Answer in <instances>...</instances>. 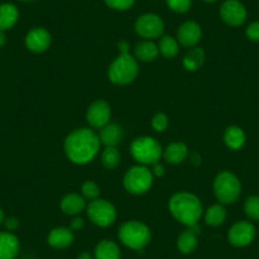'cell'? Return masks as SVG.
I'll use <instances>...</instances> for the list:
<instances>
[{"label": "cell", "instance_id": "obj_1", "mask_svg": "<svg viewBox=\"0 0 259 259\" xmlns=\"http://www.w3.org/2000/svg\"><path fill=\"white\" fill-rule=\"evenodd\" d=\"M101 141L93 130L76 128L71 131L64 143V150L69 160L78 165H84L93 160L99 153Z\"/></svg>", "mask_w": 259, "mask_h": 259}, {"label": "cell", "instance_id": "obj_2", "mask_svg": "<svg viewBox=\"0 0 259 259\" xmlns=\"http://www.w3.org/2000/svg\"><path fill=\"white\" fill-rule=\"evenodd\" d=\"M168 207L173 218L178 223L186 226H193L198 224L203 213L202 203L200 198L189 192H178L170 197Z\"/></svg>", "mask_w": 259, "mask_h": 259}, {"label": "cell", "instance_id": "obj_3", "mask_svg": "<svg viewBox=\"0 0 259 259\" xmlns=\"http://www.w3.org/2000/svg\"><path fill=\"white\" fill-rule=\"evenodd\" d=\"M118 238L124 246L134 250H141L151 240V231L148 225L138 220L126 221L121 225Z\"/></svg>", "mask_w": 259, "mask_h": 259}, {"label": "cell", "instance_id": "obj_4", "mask_svg": "<svg viewBox=\"0 0 259 259\" xmlns=\"http://www.w3.org/2000/svg\"><path fill=\"white\" fill-rule=\"evenodd\" d=\"M139 75V64L136 57L118 55L108 68V79L116 85H127L133 83Z\"/></svg>", "mask_w": 259, "mask_h": 259}, {"label": "cell", "instance_id": "obj_5", "mask_svg": "<svg viewBox=\"0 0 259 259\" xmlns=\"http://www.w3.org/2000/svg\"><path fill=\"white\" fill-rule=\"evenodd\" d=\"M213 192L221 205H231L240 197L241 183L231 171H220L213 181Z\"/></svg>", "mask_w": 259, "mask_h": 259}, {"label": "cell", "instance_id": "obj_6", "mask_svg": "<svg viewBox=\"0 0 259 259\" xmlns=\"http://www.w3.org/2000/svg\"><path fill=\"white\" fill-rule=\"evenodd\" d=\"M131 155L140 165H153L160 160L163 148L160 143L150 136H141L131 144Z\"/></svg>", "mask_w": 259, "mask_h": 259}, {"label": "cell", "instance_id": "obj_7", "mask_svg": "<svg viewBox=\"0 0 259 259\" xmlns=\"http://www.w3.org/2000/svg\"><path fill=\"white\" fill-rule=\"evenodd\" d=\"M154 176L146 165L130 168L123 177V187L131 194H144L151 188Z\"/></svg>", "mask_w": 259, "mask_h": 259}, {"label": "cell", "instance_id": "obj_8", "mask_svg": "<svg viewBox=\"0 0 259 259\" xmlns=\"http://www.w3.org/2000/svg\"><path fill=\"white\" fill-rule=\"evenodd\" d=\"M87 213L88 218L94 225L99 228H107L116 221V208L109 201L97 198L87 205Z\"/></svg>", "mask_w": 259, "mask_h": 259}, {"label": "cell", "instance_id": "obj_9", "mask_svg": "<svg viewBox=\"0 0 259 259\" xmlns=\"http://www.w3.org/2000/svg\"><path fill=\"white\" fill-rule=\"evenodd\" d=\"M135 31L140 37L146 39L158 38L164 32V22L159 16L153 13L143 14L135 23Z\"/></svg>", "mask_w": 259, "mask_h": 259}, {"label": "cell", "instance_id": "obj_10", "mask_svg": "<svg viewBox=\"0 0 259 259\" xmlns=\"http://www.w3.org/2000/svg\"><path fill=\"white\" fill-rule=\"evenodd\" d=\"M255 226L249 221H238L234 224L228 233V240L236 248L249 245L255 238Z\"/></svg>", "mask_w": 259, "mask_h": 259}, {"label": "cell", "instance_id": "obj_11", "mask_svg": "<svg viewBox=\"0 0 259 259\" xmlns=\"http://www.w3.org/2000/svg\"><path fill=\"white\" fill-rule=\"evenodd\" d=\"M246 9L239 0H225L220 8V17L228 26L239 27L246 21Z\"/></svg>", "mask_w": 259, "mask_h": 259}, {"label": "cell", "instance_id": "obj_12", "mask_svg": "<svg viewBox=\"0 0 259 259\" xmlns=\"http://www.w3.org/2000/svg\"><path fill=\"white\" fill-rule=\"evenodd\" d=\"M112 116L111 106L107 103L103 99H98V101L93 102L89 106L88 111H87V122L91 124L93 128L101 130L102 127L109 123V119Z\"/></svg>", "mask_w": 259, "mask_h": 259}, {"label": "cell", "instance_id": "obj_13", "mask_svg": "<svg viewBox=\"0 0 259 259\" xmlns=\"http://www.w3.org/2000/svg\"><path fill=\"white\" fill-rule=\"evenodd\" d=\"M24 42L29 51L34 52V54H42L51 46V34L47 29L42 28V27H36L27 33Z\"/></svg>", "mask_w": 259, "mask_h": 259}, {"label": "cell", "instance_id": "obj_14", "mask_svg": "<svg viewBox=\"0 0 259 259\" xmlns=\"http://www.w3.org/2000/svg\"><path fill=\"white\" fill-rule=\"evenodd\" d=\"M202 38V29L196 22H184L177 31V41L184 47H194Z\"/></svg>", "mask_w": 259, "mask_h": 259}, {"label": "cell", "instance_id": "obj_15", "mask_svg": "<svg viewBox=\"0 0 259 259\" xmlns=\"http://www.w3.org/2000/svg\"><path fill=\"white\" fill-rule=\"evenodd\" d=\"M201 229L198 228V224L193 226H189L187 230L182 231L177 239V248L181 253L191 254L196 250L198 245V234Z\"/></svg>", "mask_w": 259, "mask_h": 259}, {"label": "cell", "instance_id": "obj_16", "mask_svg": "<svg viewBox=\"0 0 259 259\" xmlns=\"http://www.w3.org/2000/svg\"><path fill=\"white\" fill-rule=\"evenodd\" d=\"M98 138L101 144H103L104 146H114L116 148L123 139V130L118 123L109 122L99 130Z\"/></svg>", "mask_w": 259, "mask_h": 259}, {"label": "cell", "instance_id": "obj_17", "mask_svg": "<svg viewBox=\"0 0 259 259\" xmlns=\"http://www.w3.org/2000/svg\"><path fill=\"white\" fill-rule=\"evenodd\" d=\"M47 241L55 249H66L74 241V233L70 228H55L50 231Z\"/></svg>", "mask_w": 259, "mask_h": 259}, {"label": "cell", "instance_id": "obj_18", "mask_svg": "<svg viewBox=\"0 0 259 259\" xmlns=\"http://www.w3.org/2000/svg\"><path fill=\"white\" fill-rule=\"evenodd\" d=\"M60 207L65 215L76 216L87 208V201L78 193L66 194L60 202Z\"/></svg>", "mask_w": 259, "mask_h": 259}, {"label": "cell", "instance_id": "obj_19", "mask_svg": "<svg viewBox=\"0 0 259 259\" xmlns=\"http://www.w3.org/2000/svg\"><path fill=\"white\" fill-rule=\"evenodd\" d=\"M19 240L9 231L0 233V259H14L18 255Z\"/></svg>", "mask_w": 259, "mask_h": 259}, {"label": "cell", "instance_id": "obj_20", "mask_svg": "<svg viewBox=\"0 0 259 259\" xmlns=\"http://www.w3.org/2000/svg\"><path fill=\"white\" fill-rule=\"evenodd\" d=\"M19 12L14 4L6 3L0 6V31H7L16 26Z\"/></svg>", "mask_w": 259, "mask_h": 259}, {"label": "cell", "instance_id": "obj_21", "mask_svg": "<svg viewBox=\"0 0 259 259\" xmlns=\"http://www.w3.org/2000/svg\"><path fill=\"white\" fill-rule=\"evenodd\" d=\"M163 156L169 164H181L188 156V148L183 143H171L163 150Z\"/></svg>", "mask_w": 259, "mask_h": 259}, {"label": "cell", "instance_id": "obj_22", "mask_svg": "<svg viewBox=\"0 0 259 259\" xmlns=\"http://www.w3.org/2000/svg\"><path fill=\"white\" fill-rule=\"evenodd\" d=\"M94 259H121V249L112 240H102L97 244Z\"/></svg>", "mask_w": 259, "mask_h": 259}, {"label": "cell", "instance_id": "obj_23", "mask_svg": "<svg viewBox=\"0 0 259 259\" xmlns=\"http://www.w3.org/2000/svg\"><path fill=\"white\" fill-rule=\"evenodd\" d=\"M224 143L231 150H239L245 144V134L238 126L228 127L224 134Z\"/></svg>", "mask_w": 259, "mask_h": 259}, {"label": "cell", "instance_id": "obj_24", "mask_svg": "<svg viewBox=\"0 0 259 259\" xmlns=\"http://www.w3.org/2000/svg\"><path fill=\"white\" fill-rule=\"evenodd\" d=\"M159 47L150 39L140 42L135 47V57L136 60H140L143 62H151L158 57Z\"/></svg>", "mask_w": 259, "mask_h": 259}, {"label": "cell", "instance_id": "obj_25", "mask_svg": "<svg viewBox=\"0 0 259 259\" xmlns=\"http://www.w3.org/2000/svg\"><path fill=\"white\" fill-rule=\"evenodd\" d=\"M205 62V51L200 47H192L183 59V66L188 71H196Z\"/></svg>", "mask_w": 259, "mask_h": 259}, {"label": "cell", "instance_id": "obj_26", "mask_svg": "<svg viewBox=\"0 0 259 259\" xmlns=\"http://www.w3.org/2000/svg\"><path fill=\"white\" fill-rule=\"evenodd\" d=\"M226 208L224 205L219 203V205H213L208 207L205 212V221L208 226H220L225 223L226 220Z\"/></svg>", "mask_w": 259, "mask_h": 259}, {"label": "cell", "instance_id": "obj_27", "mask_svg": "<svg viewBox=\"0 0 259 259\" xmlns=\"http://www.w3.org/2000/svg\"><path fill=\"white\" fill-rule=\"evenodd\" d=\"M159 52L166 59H173L179 52V42L170 36H163L159 42Z\"/></svg>", "mask_w": 259, "mask_h": 259}, {"label": "cell", "instance_id": "obj_28", "mask_svg": "<svg viewBox=\"0 0 259 259\" xmlns=\"http://www.w3.org/2000/svg\"><path fill=\"white\" fill-rule=\"evenodd\" d=\"M121 161V155L117 148L114 146H106V149L102 153V163L107 169H114L118 166Z\"/></svg>", "mask_w": 259, "mask_h": 259}, {"label": "cell", "instance_id": "obj_29", "mask_svg": "<svg viewBox=\"0 0 259 259\" xmlns=\"http://www.w3.org/2000/svg\"><path fill=\"white\" fill-rule=\"evenodd\" d=\"M244 211L250 220L259 221V196H250L244 202Z\"/></svg>", "mask_w": 259, "mask_h": 259}, {"label": "cell", "instance_id": "obj_30", "mask_svg": "<svg viewBox=\"0 0 259 259\" xmlns=\"http://www.w3.org/2000/svg\"><path fill=\"white\" fill-rule=\"evenodd\" d=\"M81 193H83V197L85 198V200L93 201L99 197L101 189H99L98 184H97L96 182L87 181L84 182L83 186H81Z\"/></svg>", "mask_w": 259, "mask_h": 259}, {"label": "cell", "instance_id": "obj_31", "mask_svg": "<svg viewBox=\"0 0 259 259\" xmlns=\"http://www.w3.org/2000/svg\"><path fill=\"white\" fill-rule=\"evenodd\" d=\"M166 6L176 13H186L192 6V0H166Z\"/></svg>", "mask_w": 259, "mask_h": 259}, {"label": "cell", "instance_id": "obj_32", "mask_svg": "<svg viewBox=\"0 0 259 259\" xmlns=\"http://www.w3.org/2000/svg\"><path fill=\"white\" fill-rule=\"evenodd\" d=\"M104 3L114 11H127L133 8L135 0H104Z\"/></svg>", "mask_w": 259, "mask_h": 259}, {"label": "cell", "instance_id": "obj_33", "mask_svg": "<svg viewBox=\"0 0 259 259\" xmlns=\"http://www.w3.org/2000/svg\"><path fill=\"white\" fill-rule=\"evenodd\" d=\"M168 124H169L168 117H166V114L164 113H156L155 116L153 117V121H151V126H153V128L155 130V131H158V133H163V131H165Z\"/></svg>", "mask_w": 259, "mask_h": 259}, {"label": "cell", "instance_id": "obj_34", "mask_svg": "<svg viewBox=\"0 0 259 259\" xmlns=\"http://www.w3.org/2000/svg\"><path fill=\"white\" fill-rule=\"evenodd\" d=\"M246 37L253 42H259V22H253L246 27Z\"/></svg>", "mask_w": 259, "mask_h": 259}, {"label": "cell", "instance_id": "obj_35", "mask_svg": "<svg viewBox=\"0 0 259 259\" xmlns=\"http://www.w3.org/2000/svg\"><path fill=\"white\" fill-rule=\"evenodd\" d=\"M151 166H153V168H151V173H153L154 177H163L164 174H165V168H164L159 161L158 163L153 164Z\"/></svg>", "mask_w": 259, "mask_h": 259}, {"label": "cell", "instance_id": "obj_36", "mask_svg": "<svg viewBox=\"0 0 259 259\" xmlns=\"http://www.w3.org/2000/svg\"><path fill=\"white\" fill-rule=\"evenodd\" d=\"M84 228V220L81 218H74L70 224V229L73 231H79Z\"/></svg>", "mask_w": 259, "mask_h": 259}, {"label": "cell", "instance_id": "obj_37", "mask_svg": "<svg viewBox=\"0 0 259 259\" xmlns=\"http://www.w3.org/2000/svg\"><path fill=\"white\" fill-rule=\"evenodd\" d=\"M18 226H19L18 219L8 218L6 220V228L8 229L9 231H14V230H16V229H18Z\"/></svg>", "mask_w": 259, "mask_h": 259}, {"label": "cell", "instance_id": "obj_38", "mask_svg": "<svg viewBox=\"0 0 259 259\" xmlns=\"http://www.w3.org/2000/svg\"><path fill=\"white\" fill-rule=\"evenodd\" d=\"M118 52L119 55L130 54V44L127 41H121L118 44Z\"/></svg>", "mask_w": 259, "mask_h": 259}, {"label": "cell", "instance_id": "obj_39", "mask_svg": "<svg viewBox=\"0 0 259 259\" xmlns=\"http://www.w3.org/2000/svg\"><path fill=\"white\" fill-rule=\"evenodd\" d=\"M76 259H94V256L91 253H88V251H83V253H80L76 256Z\"/></svg>", "mask_w": 259, "mask_h": 259}, {"label": "cell", "instance_id": "obj_40", "mask_svg": "<svg viewBox=\"0 0 259 259\" xmlns=\"http://www.w3.org/2000/svg\"><path fill=\"white\" fill-rule=\"evenodd\" d=\"M7 42V36L4 31H0V47H3Z\"/></svg>", "mask_w": 259, "mask_h": 259}, {"label": "cell", "instance_id": "obj_41", "mask_svg": "<svg viewBox=\"0 0 259 259\" xmlns=\"http://www.w3.org/2000/svg\"><path fill=\"white\" fill-rule=\"evenodd\" d=\"M3 220H4V212H3V210L0 208V224L3 223Z\"/></svg>", "mask_w": 259, "mask_h": 259}, {"label": "cell", "instance_id": "obj_42", "mask_svg": "<svg viewBox=\"0 0 259 259\" xmlns=\"http://www.w3.org/2000/svg\"><path fill=\"white\" fill-rule=\"evenodd\" d=\"M203 2H206V3H213L216 0H203Z\"/></svg>", "mask_w": 259, "mask_h": 259}, {"label": "cell", "instance_id": "obj_43", "mask_svg": "<svg viewBox=\"0 0 259 259\" xmlns=\"http://www.w3.org/2000/svg\"><path fill=\"white\" fill-rule=\"evenodd\" d=\"M22 2H31V0H22Z\"/></svg>", "mask_w": 259, "mask_h": 259}]
</instances>
